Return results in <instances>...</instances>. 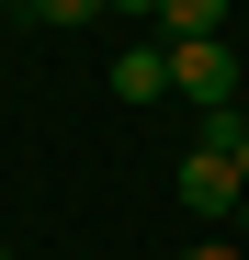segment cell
Wrapping results in <instances>:
<instances>
[{"label":"cell","mask_w":249,"mask_h":260,"mask_svg":"<svg viewBox=\"0 0 249 260\" xmlns=\"http://www.w3.org/2000/svg\"><path fill=\"white\" fill-rule=\"evenodd\" d=\"M170 91H181L193 113H238V91H249V46H227V34L170 46Z\"/></svg>","instance_id":"obj_1"},{"label":"cell","mask_w":249,"mask_h":260,"mask_svg":"<svg viewBox=\"0 0 249 260\" xmlns=\"http://www.w3.org/2000/svg\"><path fill=\"white\" fill-rule=\"evenodd\" d=\"M170 192H181V215H204V226H215V215H238V192H249V181H238L215 147H193V158L170 170Z\"/></svg>","instance_id":"obj_2"},{"label":"cell","mask_w":249,"mask_h":260,"mask_svg":"<svg viewBox=\"0 0 249 260\" xmlns=\"http://www.w3.org/2000/svg\"><path fill=\"white\" fill-rule=\"evenodd\" d=\"M159 91H170V46L147 34V46H124V57H113V102H159Z\"/></svg>","instance_id":"obj_3"},{"label":"cell","mask_w":249,"mask_h":260,"mask_svg":"<svg viewBox=\"0 0 249 260\" xmlns=\"http://www.w3.org/2000/svg\"><path fill=\"white\" fill-rule=\"evenodd\" d=\"M227 34V0H159V46H204Z\"/></svg>","instance_id":"obj_4"},{"label":"cell","mask_w":249,"mask_h":260,"mask_svg":"<svg viewBox=\"0 0 249 260\" xmlns=\"http://www.w3.org/2000/svg\"><path fill=\"white\" fill-rule=\"evenodd\" d=\"M204 147H215L238 181H249V113H204Z\"/></svg>","instance_id":"obj_5"},{"label":"cell","mask_w":249,"mask_h":260,"mask_svg":"<svg viewBox=\"0 0 249 260\" xmlns=\"http://www.w3.org/2000/svg\"><path fill=\"white\" fill-rule=\"evenodd\" d=\"M34 23H57V34H79V23H102V0H34Z\"/></svg>","instance_id":"obj_6"},{"label":"cell","mask_w":249,"mask_h":260,"mask_svg":"<svg viewBox=\"0 0 249 260\" xmlns=\"http://www.w3.org/2000/svg\"><path fill=\"white\" fill-rule=\"evenodd\" d=\"M181 260H249V249H238V238H193Z\"/></svg>","instance_id":"obj_7"},{"label":"cell","mask_w":249,"mask_h":260,"mask_svg":"<svg viewBox=\"0 0 249 260\" xmlns=\"http://www.w3.org/2000/svg\"><path fill=\"white\" fill-rule=\"evenodd\" d=\"M102 12H124V23H159V0H102Z\"/></svg>","instance_id":"obj_8"},{"label":"cell","mask_w":249,"mask_h":260,"mask_svg":"<svg viewBox=\"0 0 249 260\" xmlns=\"http://www.w3.org/2000/svg\"><path fill=\"white\" fill-rule=\"evenodd\" d=\"M238 249H249V192H238Z\"/></svg>","instance_id":"obj_9"},{"label":"cell","mask_w":249,"mask_h":260,"mask_svg":"<svg viewBox=\"0 0 249 260\" xmlns=\"http://www.w3.org/2000/svg\"><path fill=\"white\" fill-rule=\"evenodd\" d=\"M0 12H34V0H0Z\"/></svg>","instance_id":"obj_10"},{"label":"cell","mask_w":249,"mask_h":260,"mask_svg":"<svg viewBox=\"0 0 249 260\" xmlns=\"http://www.w3.org/2000/svg\"><path fill=\"white\" fill-rule=\"evenodd\" d=\"M0 260H12V249H0Z\"/></svg>","instance_id":"obj_11"}]
</instances>
